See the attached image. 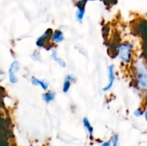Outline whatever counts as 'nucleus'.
I'll return each instance as SVG.
<instances>
[{
    "label": "nucleus",
    "mask_w": 147,
    "mask_h": 146,
    "mask_svg": "<svg viewBox=\"0 0 147 146\" xmlns=\"http://www.w3.org/2000/svg\"><path fill=\"white\" fill-rule=\"evenodd\" d=\"M0 74H1V73H0Z\"/></svg>",
    "instance_id": "nucleus-20"
},
{
    "label": "nucleus",
    "mask_w": 147,
    "mask_h": 146,
    "mask_svg": "<svg viewBox=\"0 0 147 146\" xmlns=\"http://www.w3.org/2000/svg\"><path fill=\"white\" fill-rule=\"evenodd\" d=\"M31 83L32 85L40 86L44 91H47L49 87V83L47 81L43 80H40L34 77H31Z\"/></svg>",
    "instance_id": "nucleus-9"
},
{
    "label": "nucleus",
    "mask_w": 147,
    "mask_h": 146,
    "mask_svg": "<svg viewBox=\"0 0 147 146\" xmlns=\"http://www.w3.org/2000/svg\"><path fill=\"white\" fill-rule=\"evenodd\" d=\"M146 15H147V12H146Z\"/></svg>",
    "instance_id": "nucleus-19"
},
{
    "label": "nucleus",
    "mask_w": 147,
    "mask_h": 146,
    "mask_svg": "<svg viewBox=\"0 0 147 146\" xmlns=\"http://www.w3.org/2000/svg\"><path fill=\"white\" fill-rule=\"evenodd\" d=\"M101 1L107 5H115L117 3L118 0H101Z\"/></svg>",
    "instance_id": "nucleus-15"
},
{
    "label": "nucleus",
    "mask_w": 147,
    "mask_h": 146,
    "mask_svg": "<svg viewBox=\"0 0 147 146\" xmlns=\"http://www.w3.org/2000/svg\"><path fill=\"white\" fill-rule=\"evenodd\" d=\"M133 44L130 42H123L118 48V57L122 62L129 64L131 61Z\"/></svg>",
    "instance_id": "nucleus-2"
},
{
    "label": "nucleus",
    "mask_w": 147,
    "mask_h": 146,
    "mask_svg": "<svg viewBox=\"0 0 147 146\" xmlns=\"http://www.w3.org/2000/svg\"><path fill=\"white\" fill-rule=\"evenodd\" d=\"M88 0H76L75 1V6L76 7V18L78 21L80 23L83 22V19L86 14V7L88 3Z\"/></svg>",
    "instance_id": "nucleus-3"
},
{
    "label": "nucleus",
    "mask_w": 147,
    "mask_h": 146,
    "mask_svg": "<svg viewBox=\"0 0 147 146\" xmlns=\"http://www.w3.org/2000/svg\"><path fill=\"white\" fill-rule=\"evenodd\" d=\"M88 1H97V0H88Z\"/></svg>",
    "instance_id": "nucleus-18"
},
{
    "label": "nucleus",
    "mask_w": 147,
    "mask_h": 146,
    "mask_svg": "<svg viewBox=\"0 0 147 146\" xmlns=\"http://www.w3.org/2000/svg\"><path fill=\"white\" fill-rule=\"evenodd\" d=\"M111 140H107V141L103 142L101 146H111Z\"/></svg>",
    "instance_id": "nucleus-16"
},
{
    "label": "nucleus",
    "mask_w": 147,
    "mask_h": 146,
    "mask_svg": "<svg viewBox=\"0 0 147 146\" xmlns=\"http://www.w3.org/2000/svg\"><path fill=\"white\" fill-rule=\"evenodd\" d=\"M119 135L114 134L112 137L111 143L113 144V146H119Z\"/></svg>",
    "instance_id": "nucleus-13"
},
{
    "label": "nucleus",
    "mask_w": 147,
    "mask_h": 146,
    "mask_svg": "<svg viewBox=\"0 0 147 146\" xmlns=\"http://www.w3.org/2000/svg\"><path fill=\"white\" fill-rule=\"evenodd\" d=\"M51 58L53 59L55 62H56L60 67H63V68H65L66 66H67V64H66V62H65V60H63V59H62L61 57H59L58 54H57V52L55 50H52Z\"/></svg>",
    "instance_id": "nucleus-10"
},
{
    "label": "nucleus",
    "mask_w": 147,
    "mask_h": 146,
    "mask_svg": "<svg viewBox=\"0 0 147 146\" xmlns=\"http://www.w3.org/2000/svg\"><path fill=\"white\" fill-rule=\"evenodd\" d=\"M56 97V93L53 91H47L45 93L42 94V100L47 104L51 102Z\"/></svg>",
    "instance_id": "nucleus-12"
},
{
    "label": "nucleus",
    "mask_w": 147,
    "mask_h": 146,
    "mask_svg": "<svg viewBox=\"0 0 147 146\" xmlns=\"http://www.w3.org/2000/svg\"><path fill=\"white\" fill-rule=\"evenodd\" d=\"M135 77L140 89L147 91V63L142 59L136 61Z\"/></svg>",
    "instance_id": "nucleus-1"
},
{
    "label": "nucleus",
    "mask_w": 147,
    "mask_h": 146,
    "mask_svg": "<svg viewBox=\"0 0 147 146\" xmlns=\"http://www.w3.org/2000/svg\"><path fill=\"white\" fill-rule=\"evenodd\" d=\"M108 74H109V82L103 87V92H108L113 87L114 84L116 74H115V68L113 65L108 66Z\"/></svg>",
    "instance_id": "nucleus-6"
},
{
    "label": "nucleus",
    "mask_w": 147,
    "mask_h": 146,
    "mask_svg": "<svg viewBox=\"0 0 147 146\" xmlns=\"http://www.w3.org/2000/svg\"><path fill=\"white\" fill-rule=\"evenodd\" d=\"M20 69V64L17 60H14L10 64L8 70L9 81L11 84H14L18 82V77L17 72Z\"/></svg>",
    "instance_id": "nucleus-4"
},
{
    "label": "nucleus",
    "mask_w": 147,
    "mask_h": 146,
    "mask_svg": "<svg viewBox=\"0 0 147 146\" xmlns=\"http://www.w3.org/2000/svg\"><path fill=\"white\" fill-rule=\"evenodd\" d=\"M51 40L54 44H60L65 40L63 32L60 29H56L53 31L51 36Z\"/></svg>",
    "instance_id": "nucleus-7"
},
{
    "label": "nucleus",
    "mask_w": 147,
    "mask_h": 146,
    "mask_svg": "<svg viewBox=\"0 0 147 146\" xmlns=\"http://www.w3.org/2000/svg\"><path fill=\"white\" fill-rule=\"evenodd\" d=\"M144 113V111L142 108L139 107V108L135 110V111L134 112V115L136 117H140L143 115Z\"/></svg>",
    "instance_id": "nucleus-14"
},
{
    "label": "nucleus",
    "mask_w": 147,
    "mask_h": 146,
    "mask_svg": "<svg viewBox=\"0 0 147 146\" xmlns=\"http://www.w3.org/2000/svg\"><path fill=\"white\" fill-rule=\"evenodd\" d=\"M53 33L52 29H47L40 37H38L36 41V46L38 48H42L45 47L46 45H47L49 42L51 40V36Z\"/></svg>",
    "instance_id": "nucleus-5"
},
{
    "label": "nucleus",
    "mask_w": 147,
    "mask_h": 146,
    "mask_svg": "<svg viewBox=\"0 0 147 146\" xmlns=\"http://www.w3.org/2000/svg\"><path fill=\"white\" fill-rule=\"evenodd\" d=\"M83 126H84V127L86 128V130H87L90 138H92V137H93V126H92L91 123H90V120H88V117H83Z\"/></svg>",
    "instance_id": "nucleus-11"
},
{
    "label": "nucleus",
    "mask_w": 147,
    "mask_h": 146,
    "mask_svg": "<svg viewBox=\"0 0 147 146\" xmlns=\"http://www.w3.org/2000/svg\"><path fill=\"white\" fill-rule=\"evenodd\" d=\"M75 77L73 74H67L65 77L64 82L63 84V92L64 93H67L70 90V87H71V84L73 82L75 81Z\"/></svg>",
    "instance_id": "nucleus-8"
},
{
    "label": "nucleus",
    "mask_w": 147,
    "mask_h": 146,
    "mask_svg": "<svg viewBox=\"0 0 147 146\" xmlns=\"http://www.w3.org/2000/svg\"><path fill=\"white\" fill-rule=\"evenodd\" d=\"M144 115L145 120H146V123H147V109L144 111Z\"/></svg>",
    "instance_id": "nucleus-17"
}]
</instances>
